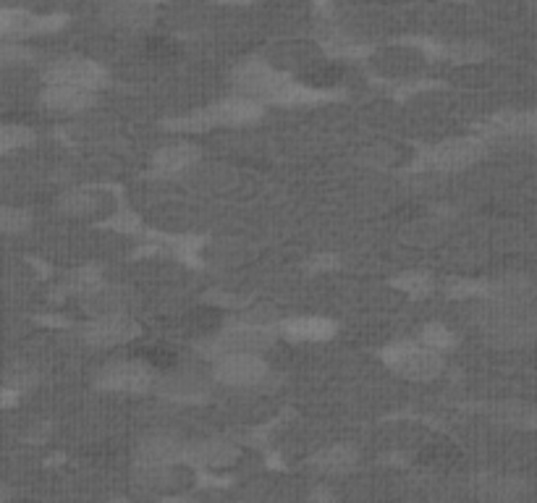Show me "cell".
I'll return each instance as SVG.
<instances>
[{
  "mask_svg": "<svg viewBox=\"0 0 537 503\" xmlns=\"http://www.w3.org/2000/svg\"><path fill=\"white\" fill-rule=\"evenodd\" d=\"M386 362L393 373H399L401 378L409 380H433L443 373L441 352H435L425 344H396L386 349Z\"/></svg>",
  "mask_w": 537,
  "mask_h": 503,
  "instance_id": "6",
  "label": "cell"
},
{
  "mask_svg": "<svg viewBox=\"0 0 537 503\" xmlns=\"http://www.w3.org/2000/svg\"><path fill=\"white\" fill-rule=\"evenodd\" d=\"M113 194L103 189H71L61 197V210L71 218H103L105 213H113Z\"/></svg>",
  "mask_w": 537,
  "mask_h": 503,
  "instance_id": "14",
  "label": "cell"
},
{
  "mask_svg": "<svg viewBox=\"0 0 537 503\" xmlns=\"http://www.w3.org/2000/svg\"><path fill=\"white\" fill-rule=\"evenodd\" d=\"M197 160H200V150L194 145L181 142V145L160 147L158 155H155V168L160 173H181L186 168H192Z\"/></svg>",
  "mask_w": 537,
  "mask_h": 503,
  "instance_id": "22",
  "label": "cell"
},
{
  "mask_svg": "<svg viewBox=\"0 0 537 503\" xmlns=\"http://www.w3.org/2000/svg\"><path fill=\"white\" fill-rule=\"evenodd\" d=\"M139 336V325L131 320L126 312H108V315H95L92 323L84 328V341L100 349L108 346L126 344L131 338Z\"/></svg>",
  "mask_w": 537,
  "mask_h": 503,
  "instance_id": "9",
  "label": "cell"
},
{
  "mask_svg": "<svg viewBox=\"0 0 537 503\" xmlns=\"http://www.w3.org/2000/svg\"><path fill=\"white\" fill-rule=\"evenodd\" d=\"M35 58V50L14 37H0V66H21Z\"/></svg>",
  "mask_w": 537,
  "mask_h": 503,
  "instance_id": "29",
  "label": "cell"
},
{
  "mask_svg": "<svg viewBox=\"0 0 537 503\" xmlns=\"http://www.w3.org/2000/svg\"><path fill=\"white\" fill-rule=\"evenodd\" d=\"M273 344V331L268 325L257 323H239L231 331H223L218 336L207 338L200 344V352L210 359H218L223 354H239V352H265Z\"/></svg>",
  "mask_w": 537,
  "mask_h": 503,
  "instance_id": "5",
  "label": "cell"
},
{
  "mask_svg": "<svg viewBox=\"0 0 537 503\" xmlns=\"http://www.w3.org/2000/svg\"><path fill=\"white\" fill-rule=\"evenodd\" d=\"M32 223V215L19 207L0 205V234H21Z\"/></svg>",
  "mask_w": 537,
  "mask_h": 503,
  "instance_id": "31",
  "label": "cell"
},
{
  "mask_svg": "<svg viewBox=\"0 0 537 503\" xmlns=\"http://www.w3.org/2000/svg\"><path fill=\"white\" fill-rule=\"evenodd\" d=\"M97 92L87 87H74V84H45L42 90V105L45 111L71 116V113H82L92 108Z\"/></svg>",
  "mask_w": 537,
  "mask_h": 503,
  "instance_id": "13",
  "label": "cell"
},
{
  "mask_svg": "<svg viewBox=\"0 0 537 503\" xmlns=\"http://www.w3.org/2000/svg\"><path fill=\"white\" fill-rule=\"evenodd\" d=\"M357 464V448L346 446V443H336L331 448H323L320 454L312 459V467L325 472V475H341Z\"/></svg>",
  "mask_w": 537,
  "mask_h": 503,
  "instance_id": "23",
  "label": "cell"
},
{
  "mask_svg": "<svg viewBox=\"0 0 537 503\" xmlns=\"http://www.w3.org/2000/svg\"><path fill=\"white\" fill-rule=\"evenodd\" d=\"M475 323L485 341L498 349H519L537 338V317L527 302L490 299L475 315Z\"/></svg>",
  "mask_w": 537,
  "mask_h": 503,
  "instance_id": "1",
  "label": "cell"
},
{
  "mask_svg": "<svg viewBox=\"0 0 537 503\" xmlns=\"http://www.w3.org/2000/svg\"><path fill=\"white\" fill-rule=\"evenodd\" d=\"M218 3H231L234 6V3H249V0H218Z\"/></svg>",
  "mask_w": 537,
  "mask_h": 503,
  "instance_id": "38",
  "label": "cell"
},
{
  "mask_svg": "<svg viewBox=\"0 0 537 503\" xmlns=\"http://www.w3.org/2000/svg\"><path fill=\"white\" fill-rule=\"evenodd\" d=\"M493 417L503 425H511V428L519 430H535L537 428V409L527 407L522 401H503V404H496L490 409Z\"/></svg>",
  "mask_w": 537,
  "mask_h": 503,
  "instance_id": "24",
  "label": "cell"
},
{
  "mask_svg": "<svg viewBox=\"0 0 537 503\" xmlns=\"http://www.w3.org/2000/svg\"><path fill=\"white\" fill-rule=\"evenodd\" d=\"M207 386H210V383H207V375L194 365H176L173 370H166L163 378H160V393L173 401L202 399L207 393Z\"/></svg>",
  "mask_w": 537,
  "mask_h": 503,
  "instance_id": "12",
  "label": "cell"
},
{
  "mask_svg": "<svg viewBox=\"0 0 537 503\" xmlns=\"http://www.w3.org/2000/svg\"><path fill=\"white\" fill-rule=\"evenodd\" d=\"M108 82L103 66L87 58H61L45 71V84H74V87H87V90H100Z\"/></svg>",
  "mask_w": 537,
  "mask_h": 503,
  "instance_id": "10",
  "label": "cell"
},
{
  "mask_svg": "<svg viewBox=\"0 0 537 503\" xmlns=\"http://www.w3.org/2000/svg\"><path fill=\"white\" fill-rule=\"evenodd\" d=\"M236 456L239 451L226 441H200L184 448V462L205 464V467H226Z\"/></svg>",
  "mask_w": 537,
  "mask_h": 503,
  "instance_id": "18",
  "label": "cell"
},
{
  "mask_svg": "<svg viewBox=\"0 0 537 503\" xmlns=\"http://www.w3.org/2000/svg\"><path fill=\"white\" fill-rule=\"evenodd\" d=\"M139 3H147V6H158V3H171V0H139Z\"/></svg>",
  "mask_w": 537,
  "mask_h": 503,
  "instance_id": "37",
  "label": "cell"
},
{
  "mask_svg": "<svg viewBox=\"0 0 537 503\" xmlns=\"http://www.w3.org/2000/svg\"><path fill=\"white\" fill-rule=\"evenodd\" d=\"M139 359L147 362V365L155 370V373H166V370H173L179 365V354L173 352L171 346L166 344H150L139 352Z\"/></svg>",
  "mask_w": 537,
  "mask_h": 503,
  "instance_id": "28",
  "label": "cell"
},
{
  "mask_svg": "<svg viewBox=\"0 0 537 503\" xmlns=\"http://www.w3.org/2000/svg\"><path fill=\"white\" fill-rule=\"evenodd\" d=\"M477 493L488 501H514L524 493V485L519 480H509V477H482Z\"/></svg>",
  "mask_w": 537,
  "mask_h": 503,
  "instance_id": "26",
  "label": "cell"
},
{
  "mask_svg": "<svg viewBox=\"0 0 537 503\" xmlns=\"http://www.w3.org/2000/svg\"><path fill=\"white\" fill-rule=\"evenodd\" d=\"M291 84H294V79L286 71H278L276 66L262 61L241 63L234 71V92L239 97L255 100V103L281 105L286 92L291 90Z\"/></svg>",
  "mask_w": 537,
  "mask_h": 503,
  "instance_id": "2",
  "label": "cell"
},
{
  "mask_svg": "<svg viewBox=\"0 0 537 503\" xmlns=\"http://www.w3.org/2000/svg\"><path fill=\"white\" fill-rule=\"evenodd\" d=\"M323 48L331 53V56L338 58H354V56H362L367 48H362L359 42L349 40V37L344 35H336V32H331V35H325L323 40Z\"/></svg>",
  "mask_w": 537,
  "mask_h": 503,
  "instance_id": "32",
  "label": "cell"
},
{
  "mask_svg": "<svg viewBox=\"0 0 537 503\" xmlns=\"http://www.w3.org/2000/svg\"><path fill=\"white\" fill-rule=\"evenodd\" d=\"M485 155V142L477 137H459L448 139L441 145H433L422 150L414 158L412 168L417 171H462V168L472 166Z\"/></svg>",
  "mask_w": 537,
  "mask_h": 503,
  "instance_id": "3",
  "label": "cell"
},
{
  "mask_svg": "<svg viewBox=\"0 0 537 503\" xmlns=\"http://www.w3.org/2000/svg\"><path fill=\"white\" fill-rule=\"evenodd\" d=\"M105 19L121 29H139L152 19V6L139 0H113L111 6L105 8Z\"/></svg>",
  "mask_w": 537,
  "mask_h": 503,
  "instance_id": "20",
  "label": "cell"
},
{
  "mask_svg": "<svg viewBox=\"0 0 537 503\" xmlns=\"http://www.w3.org/2000/svg\"><path fill=\"white\" fill-rule=\"evenodd\" d=\"M84 310L90 315H108V312H124L126 294L121 289H111L103 283H95L92 289L82 291Z\"/></svg>",
  "mask_w": 537,
  "mask_h": 503,
  "instance_id": "21",
  "label": "cell"
},
{
  "mask_svg": "<svg viewBox=\"0 0 537 503\" xmlns=\"http://www.w3.org/2000/svg\"><path fill=\"white\" fill-rule=\"evenodd\" d=\"M281 333L291 341H328L336 333V323L323 317H291L281 323Z\"/></svg>",
  "mask_w": 537,
  "mask_h": 503,
  "instance_id": "19",
  "label": "cell"
},
{
  "mask_svg": "<svg viewBox=\"0 0 537 503\" xmlns=\"http://www.w3.org/2000/svg\"><path fill=\"white\" fill-rule=\"evenodd\" d=\"M262 113V103L247 100V97L236 95L234 100H223V103L207 105L205 111H197L192 116L171 121V129L181 131H197V129H213V126H236L257 121Z\"/></svg>",
  "mask_w": 537,
  "mask_h": 503,
  "instance_id": "4",
  "label": "cell"
},
{
  "mask_svg": "<svg viewBox=\"0 0 537 503\" xmlns=\"http://www.w3.org/2000/svg\"><path fill=\"white\" fill-rule=\"evenodd\" d=\"M420 344L430 346L435 352H448V349H454L456 346V336L448 331L446 325L441 323H430L425 325V331L420 333Z\"/></svg>",
  "mask_w": 537,
  "mask_h": 503,
  "instance_id": "30",
  "label": "cell"
},
{
  "mask_svg": "<svg viewBox=\"0 0 537 503\" xmlns=\"http://www.w3.org/2000/svg\"><path fill=\"white\" fill-rule=\"evenodd\" d=\"M32 142V131L24 129V126H6L0 124V152L16 150V147H24Z\"/></svg>",
  "mask_w": 537,
  "mask_h": 503,
  "instance_id": "33",
  "label": "cell"
},
{
  "mask_svg": "<svg viewBox=\"0 0 537 503\" xmlns=\"http://www.w3.org/2000/svg\"><path fill=\"white\" fill-rule=\"evenodd\" d=\"M186 443L176 441L171 435H150L139 443L137 448V467H147V464H173L184 462Z\"/></svg>",
  "mask_w": 537,
  "mask_h": 503,
  "instance_id": "16",
  "label": "cell"
},
{
  "mask_svg": "<svg viewBox=\"0 0 537 503\" xmlns=\"http://www.w3.org/2000/svg\"><path fill=\"white\" fill-rule=\"evenodd\" d=\"M344 79V66L333 61H323V63H307L302 71V79L307 87H315V90H331L338 82Z\"/></svg>",
  "mask_w": 537,
  "mask_h": 503,
  "instance_id": "25",
  "label": "cell"
},
{
  "mask_svg": "<svg viewBox=\"0 0 537 503\" xmlns=\"http://www.w3.org/2000/svg\"><path fill=\"white\" fill-rule=\"evenodd\" d=\"M6 498H11V490H8L6 485L0 483V501H6Z\"/></svg>",
  "mask_w": 537,
  "mask_h": 503,
  "instance_id": "36",
  "label": "cell"
},
{
  "mask_svg": "<svg viewBox=\"0 0 537 503\" xmlns=\"http://www.w3.org/2000/svg\"><path fill=\"white\" fill-rule=\"evenodd\" d=\"M393 286H399V289H404L407 294H412V297H425L427 291L433 289V281H430V276H425V273H407V276L396 278Z\"/></svg>",
  "mask_w": 537,
  "mask_h": 503,
  "instance_id": "34",
  "label": "cell"
},
{
  "mask_svg": "<svg viewBox=\"0 0 537 503\" xmlns=\"http://www.w3.org/2000/svg\"><path fill=\"white\" fill-rule=\"evenodd\" d=\"M490 50L480 42H451V45H443L438 48V56H446L456 63H477L488 56Z\"/></svg>",
  "mask_w": 537,
  "mask_h": 503,
  "instance_id": "27",
  "label": "cell"
},
{
  "mask_svg": "<svg viewBox=\"0 0 537 503\" xmlns=\"http://www.w3.org/2000/svg\"><path fill=\"white\" fill-rule=\"evenodd\" d=\"M63 16H32L24 8H0V37H24L42 35V32H56L63 27Z\"/></svg>",
  "mask_w": 537,
  "mask_h": 503,
  "instance_id": "11",
  "label": "cell"
},
{
  "mask_svg": "<svg viewBox=\"0 0 537 503\" xmlns=\"http://www.w3.org/2000/svg\"><path fill=\"white\" fill-rule=\"evenodd\" d=\"M176 42L166 40V37H158V40H150L147 42V53H150L152 58H158V61H168V58L176 56Z\"/></svg>",
  "mask_w": 537,
  "mask_h": 503,
  "instance_id": "35",
  "label": "cell"
},
{
  "mask_svg": "<svg viewBox=\"0 0 537 503\" xmlns=\"http://www.w3.org/2000/svg\"><path fill=\"white\" fill-rule=\"evenodd\" d=\"M152 383H155V370L142 359H126V362L108 365L97 378V386L118 393H142Z\"/></svg>",
  "mask_w": 537,
  "mask_h": 503,
  "instance_id": "8",
  "label": "cell"
},
{
  "mask_svg": "<svg viewBox=\"0 0 537 503\" xmlns=\"http://www.w3.org/2000/svg\"><path fill=\"white\" fill-rule=\"evenodd\" d=\"M270 375L268 362L255 352L223 354L215 359L213 378L231 388H255L262 386Z\"/></svg>",
  "mask_w": 537,
  "mask_h": 503,
  "instance_id": "7",
  "label": "cell"
},
{
  "mask_svg": "<svg viewBox=\"0 0 537 503\" xmlns=\"http://www.w3.org/2000/svg\"><path fill=\"white\" fill-rule=\"evenodd\" d=\"M137 480L142 488L155 490V493H171L192 485V472L184 467V462L173 464H147L137 469Z\"/></svg>",
  "mask_w": 537,
  "mask_h": 503,
  "instance_id": "15",
  "label": "cell"
},
{
  "mask_svg": "<svg viewBox=\"0 0 537 503\" xmlns=\"http://www.w3.org/2000/svg\"><path fill=\"white\" fill-rule=\"evenodd\" d=\"M488 137H524L537 139V108L524 113H498L482 126Z\"/></svg>",
  "mask_w": 537,
  "mask_h": 503,
  "instance_id": "17",
  "label": "cell"
}]
</instances>
